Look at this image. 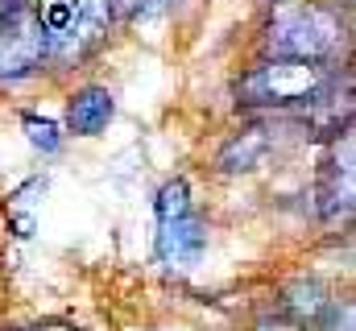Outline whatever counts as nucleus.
<instances>
[{
	"instance_id": "obj_1",
	"label": "nucleus",
	"mask_w": 356,
	"mask_h": 331,
	"mask_svg": "<svg viewBox=\"0 0 356 331\" xmlns=\"http://www.w3.org/2000/svg\"><path fill=\"white\" fill-rule=\"evenodd\" d=\"M327 87H332V71L323 63L273 58L236 83V104L241 108H294V104H315Z\"/></svg>"
},
{
	"instance_id": "obj_2",
	"label": "nucleus",
	"mask_w": 356,
	"mask_h": 331,
	"mask_svg": "<svg viewBox=\"0 0 356 331\" xmlns=\"http://www.w3.org/2000/svg\"><path fill=\"white\" fill-rule=\"evenodd\" d=\"M266 42L273 58L327 63L344 42V25H340L336 13H327L319 4H282Z\"/></svg>"
},
{
	"instance_id": "obj_3",
	"label": "nucleus",
	"mask_w": 356,
	"mask_h": 331,
	"mask_svg": "<svg viewBox=\"0 0 356 331\" xmlns=\"http://www.w3.org/2000/svg\"><path fill=\"white\" fill-rule=\"evenodd\" d=\"M46 58V33L25 0H0V79H29Z\"/></svg>"
},
{
	"instance_id": "obj_4",
	"label": "nucleus",
	"mask_w": 356,
	"mask_h": 331,
	"mask_svg": "<svg viewBox=\"0 0 356 331\" xmlns=\"http://www.w3.org/2000/svg\"><path fill=\"white\" fill-rule=\"evenodd\" d=\"M353 211V129L332 137V158L319 174V216L340 220Z\"/></svg>"
},
{
	"instance_id": "obj_5",
	"label": "nucleus",
	"mask_w": 356,
	"mask_h": 331,
	"mask_svg": "<svg viewBox=\"0 0 356 331\" xmlns=\"http://www.w3.org/2000/svg\"><path fill=\"white\" fill-rule=\"evenodd\" d=\"M203 248H207V224L195 211L170 224H158V257L166 265H191L203 257Z\"/></svg>"
},
{
	"instance_id": "obj_6",
	"label": "nucleus",
	"mask_w": 356,
	"mask_h": 331,
	"mask_svg": "<svg viewBox=\"0 0 356 331\" xmlns=\"http://www.w3.org/2000/svg\"><path fill=\"white\" fill-rule=\"evenodd\" d=\"M112 116H116V99L108 87H83L67 104V129L75 137H99Z\"/></svg>"
},
{
	"instance_id": "obj_7",
	"label": "nucleus",
	"mask_w": 356,
	"mask_h": 331,
	"mask_svg": "<svg viewBox=\"0 0 356 331\" xmlns=\"http://www.w3.org/2000/svg\"><path fill=\"white\" fill-rule=\"evenodd\" d=\"M269 129H245L241 137H232L224 150H220V170L224 174H245V170H257L261 158L269 154Z\"/></svg>"
},
{
	"instance_id": "obj_8",
	"label": "nucleus",
	"mask_w": 356,
	"mask_h": 331,
	"mask_svg": "<svg viewBox=\"0 0 356 331\" xmlns=\"http://www.w3.org/2000/svg\"><path fill=\"white\" fill-rule=\"evenodd\" d=\"M327 307H332V298H327V290L319 282H294L286 290V315H290V323H298L302 331H315V323L323 319Z\"/></svg>"
},
{
	"instance_id": "obj_9",
	"label": "nucleus",
	"mask_w": 356,
	"mask_h": 331,
	"mask_svg": "<svg viewBox=\"0 0 356 331\" xmlns=\"http://www.w3.org/2000/svg\"><path fill=\"white\" fill-rule=\"evenodd\" d=\"M112 21V0H75V58L99 46Z\"/></svg>"
},
{
	"instance_id": "obj_10",
	"label": "nucleus",
	"mask_w": 356,
	"mask_h": 331,
	"mask_svg": "<svg viewBox=\"0 0 356 331\" xmlns=\"http://www.w3.org/2000/svg\"><path fill=\"white\" fill-rule=\"evenodd\" d=\"M186 211H191V191H186V182H182V178L166 182V186L158 191V224L182 220Z\"/></svg>"
},
{
	"instance_id": "obj_11",
	"label": "nucleus",
	"mask_w": 356,
	"mask_h": 331,
	"mask_svg": "<svg viewBox=\"0 0 356 331\" xmlns=\"http://www.w3.org/2000/svg\"><path fill=\"white\" fill-rule=\"evenodd\" d=\"M25 133H29V141H33L38 150H46V154H54V150H58V129H54V120L25 116Z\"/></svg>"
},
{
	"instance_id": "obj_12",
	"label": "nucleus",
	"mask_w": 356,
	"mask_h": 331,
	"mask_svg": "<svg viewBox=\"0 0 356 331\" xmlns=\"http://www.w3.org/2000/svg\"><path fill=\"white\" fill-rule=\"evenodd\" d=\"M315 331H353V302H336L323 311V319L315 323Z\"/></svg>"
},
{
	"instance_id": "obj_13",
	"label": "nucleus",
	"mask_w": 356,
	"mask_h": 331,
	"mask_svg": "<svg viewBox=\"0 0 356 331\" xmlns=\"http://www.w3.org/2000/svg\"><path fill=\"white\" fill-rule=\"evenodd\" d=\"M145 8H149V0H112V17H120V21L141 17Z\"/></svg>"
},
{
	"instance_id": "obj_14",
	"label": "nucleus",
	"mask_w": 356,
	"mask_h": 331,
	"mask_svg": "<svg viewBox=\"0 0 356 331\" xmlns=\"http://www.w3.org/2000/svg\"><path fill=\"white\" fill-rule=\"evenodd\" d=\"M257 331H302L298 323H290V319H261Z\"/></svg>"
},
{
	"instance_id": "obj_15",
	"label": "nucleus",
	"mask_w": 356,
	"mask_h": 331,
	"mask_svg": "<svg viewBox=\"0 0 356 331\" xmlns=\"http://www.w3.org/2000/svg\"><path fill=\"white\" fill-rule=\"evenodd\" d=\"M42 331H75V328H63V323H50V328H42Z\"/></svg>"
},
{
	"instance_id": "obj_16",
	"label": "nucleus",
	"mask_w": 356,
	"mask_h": 331,
	"mask_svg": "<svg viewBox=\"0 0 356 331\" xmlns=\"http://www.w3.org/2000/svg\"><path fill=\"white\" fill-rule=\"evenodd\" d=\"M17 331H21V328H17Z\"/></svg>"
}]
</instances>
